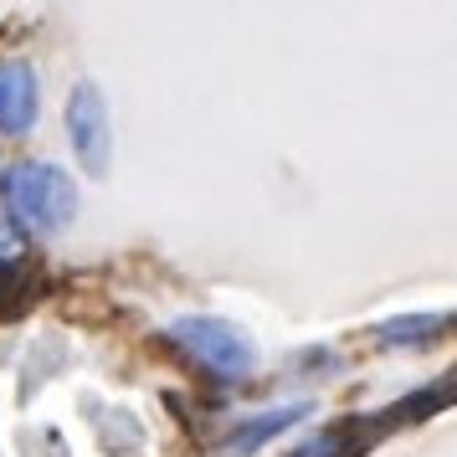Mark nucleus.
I'll list each match as a JSON object with an SVG mask.
<instances>
[{
	"label": "nucleus",
	"mask_w": 457,
	"mask_h": 457,
	"mask_svg": "<svg viewBox=\"0 0 457 457\" xmlns=\"http://www.w3.org/2000/svg\"><path fill=\"white\" fill-rule=\"evenodd\" d=\"M0 206L26 237H52L78 216V186L46 160H21L0 175Z\"/></svg>",
	"instance_id": "f257e3e1"
},
{
	"label": "nucleus",
	"mask_w": 457,
	"mask_h": 457,
	"mask_svg": "<svg viewBox=\"0 0 457 457\" xmlns=\"http://www.w3.org/2000/svg\"><path fill=\"white\" fill-rule=\"evenodd\" d=\"M170 345L186 354L190 365H201L211 380H221V386H237V380H247L257 370V345L231 319H216V313L175 319L170 324Z\"/></svg>",
	"instance_id": "f03ea898"
},
{
	"label": "nucleus",
	"mask_w": 457,
	"mask_h": 457,
	"mask_svg": "<svg viewBox=\"0 0 457 457\" xmlns=\"http://www.w3.org/2000/svg\"><path fill=\"white\" fill-rule=\"evenodd\" d=\"M67 145L78 154V170L87 180H104L113 170V129H108V104L98 83H78L67 93Z\"/></svg>",
	"instance_id": "7ed1b4c3"
},
{
	"label": "nucleus",
	"mask_w": 457,
	"mask_h": 457,
	"mask_svg": "<svg viewBox=\"0 0 457 457\" xmlns=\"http://www.w3.org/2000/svg\"><path fill=\"white\" fill-rule=\"evenodd\" d=\"M37 113H42V93H37L31 62H0V134L11 139L31 134Z\"/></svg>",
	"instance_id": "20e7f679"
},
{
	"label": "nucleus",
	"mask_w": 457,
	"mask_h": 457,
	"mask_svg": "<svg viewBox=\"0 0 457 457\" xmlns=\"http://www.w3.org/2000/svg\"><path fill=\"white\" fill-rule=\"evenodd\" d=\"M303 416H309V406H303V401H293V406H272V411L252 416V421H242V427L227 436V457H252V453H262L272 436L293 432Z\"/></svg>",
	"instance_id": "39448f33"
},
{
	"label": "nucleus",
	"mask_w": 457,
	"mask_h": 457,
	"mask_svg": "<svg viewBox=\"0 0 457 457\" xmlns=\"http://www.w3.org/2000/svg\"><path fill=\"white\" fill-rule=\"evenodd\" d=\"M442 329H447V313H401V319H386L375 329V345H386V350H421Z\"/></svg>",
	"instance_id": "423d86ee"
},
{
	"label": "nucleus",
	"mask_w": 457,
	"mask_h": 457,
	"mask_svg": "<svg viewBox=\"0 0 457 457\" xmlns=\"http://www.w3.org/2000/svg\"><path fill=\"white\" fill-rule=\"evenodd\" d=\"M339 453V436H319V442H309V447H298L293 457H334Z\"/></svg>",
	"instance_id": "0eeeda50"
}]
</instances>
